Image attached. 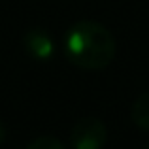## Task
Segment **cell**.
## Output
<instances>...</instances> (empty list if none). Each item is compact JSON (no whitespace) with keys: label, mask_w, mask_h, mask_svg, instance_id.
Returning a JSON list of instances; mask_svg holds the SVG:
<instances>
[{"label":"cell","mask_w":149,"mask_h":149,"mask_svg":"<svg viewBox=\"0 0 149 149\" xmlns=\"http://www.w3.org/2000/svg\"><path fill=\"white\" fill-rule=\"evenodd\" d=\"M130 117L136 127L149 132V91L136 98V102L132 104V109H130Z\"/></svg>","instance_id":"4"},{"label":"cell","mask_w":149,"mask_h":149,"mask_svg":"<svg viewBox=\"0 0 149 149\" xmlns=\"http://www.w3.org/2000/svg\"><path fill=\"white\" fill-rule=\"evenodd\" d=\"M26 149H66L64 143L61 140H57L55 136H40L32 143H29Z\"/></svg>","instance_id":"5"},{"label":"cell","mask_w":149,"mask_h":149,"mask_svg":"<svg viewBox=\"0 0 149 149\" xmlns=\"http://www.w3.org/2000/svg\"><path fill=\"white\" fill-rule=\"evenodd\" d=\"M146 149H149V143H147V146H146Z\"/></svg>","instance_id":"7"},{"label":"cell","mask_w":149,"mask_h":149,"mask_svg":"<svg viewBox=\"0 0 149 149\" xmlns=\"http://www.w3.org/2000/svg\"><path fill=\"white\" fill-rule=\"evenodd\" d=\"M6 140V127L2 125V121H0V143Z\"/></svg>","instance_id":"6"},{"label":"cell","mask_w":149,"mask_h":149,"mask_svg":"<svg viewBox=\"0 0 149 149\" xmlns=\"http://www.w3.org/2000/svg\"><path fill=\"white\" fill-rule=\"evenodd\" d=\"M117 44L102 23L77 21L64 34V55L81 70H102L113 61Z\"/></svg>","instance_id":"1"},{"label":"cell","mask_w":149,"mask_h":149,"mask_svg":"<svg viewBox=\"0 0 149 149\" xmlns=\"http://www.w3.org/2000/svg\"><path fill=\"white\" fill-rule=\"evenodd\" d=\"M23 45L26 53L36 61H49L55 53V44L51 36L42 29H30L23 36Z\"/></svg>","instance_id":"3"},{"label":"cell","mask_w":149,"mask_h":149,"mask_svg":"<svg viewBox=\"0 0 149 149\" xmlns=\"http://www.w3.org/2000/svg\"><path fill=\"white\" fill-rule=\"evenodd\" d=\"M106 125L96 117H83L70 132L72 149H102L106 146Z\"/></svg>","instance_id":"2"}]
</instances>
